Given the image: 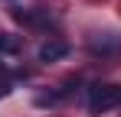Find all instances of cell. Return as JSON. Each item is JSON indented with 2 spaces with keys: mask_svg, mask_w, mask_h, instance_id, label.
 <instances>
[{
  "mask_svg": "<svg viewBox=\"0 0 121 117\" xmlns=\"http://www.w3.org/2000/svg\"><path fill=\"white\" fill-rule=\"evenodd\" d=\"M7 91H10V88H7V85H0V98H3V94H7Z\"/></svg>",
  "mask_w": 121,
  "mask_h": 117,
  "instance_id": "cell-4",
  "label": "cell"
},
{
  "mask_svg": "<svg viewBox=\"0 0 121 117\" xmlns=\"http://www.w3.org/2000/svg\"><path fill=\"white\" fill-rule=\"evenodd\" d=\"M10 49H13V39L7 33H0V52H10Z\"/></svg>",
  "mask_w": 121,
  "mask_h": 117,
  "instance_id": "cell-3",
  "label": "cell"
},
{
  "mask_svg": "<svg viewBox=\"0 0 121 117\" xmlns=\"http://www.w3.org/2000/svg\"><path fill=\"white\" fill-rule=\"evenodd\" d=\"M69 55V46L62 42V39H49V42H43L39 46V62H59V58Z\"/></svg>",
  "mask_w": 121,
  "mask_h": 117,
  "instance_id": "cell-2",
  "label": "cell"
},
{
  "mask_svg": "<svg viewBox=\"0 0 121 117\" xmlns=\"http://www.w3.org/2000/svg\"><path fill=\"white\" fill-rule=\"evenodd\" d=\"M0 75H3V65H0Z\"/></svg>",
  "mask_w": 121,
  "mask_h": 117,
  "instance_id": "cell-5",
  "label": "cell"
},
{
  "mask_svg": "<svg viewBox=\"0 0 121 117\" xmlns=\"http://www.w3.org/2000/svg\"><path fill=\"white\" fill-rule=\"evenodd\" d=\"M115 104H121V88L118 85H95L88 91V111L92 114H105Z\"/></svg>",
  "mask_w": 121,
  "mask_h": 117,
  "instance_id": "cell-1",
  "label": "cell"
}]
</instances>
